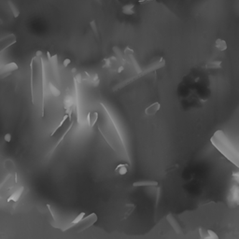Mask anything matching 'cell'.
I'll return each mask as SVG.
<instances>
[{
	"label": "cell",
	"mask_w": 239,
	"mask_h": 239,
	"mask_svg": "<svg viewBox=\"0 0 239 239\" xmlns=\"http://www.w3.org/2000/svg\"><path fill=\"white\" fill-rule=\"evenodd\" d=\"M73 125H74V122H73V121H71V122H70V124H69V126L67 127V129L66 130V132L64 133V134H63V135H62V137H60V138L58 139V141L56 142V144H55V146L53 147V149L51 150V152L49 153V155H50V156H51V155H53V152H54L55 150H57V148H58V147L60 146V144H61V143H62V142H63L64 140H65L66 137V135H67V134H68V133L70 132V130L72 129Z\"/></svg>",
	"instance_id": "8"
},
{
	"label": "cell",
	"mask_w": 239,
	"mask_h": 239,
	"mask_svg": "<svg viewBox=\"0 0 239 239\" xmlns=\"http://www.w3.org/2000/svg\"><path fill=\"white\" fill-rule=\"evenodd\" d=\"M125 208H126V211H125V216L123 219H126V218H128L131 214L133 213V211L135 209V205L134 204H128V205H126L125 206Z\"/></svg>",
	"instance_id": "25"
},
{
	"label": "cell",
	"mask_w": 239,
	"mask_h": 239,
	"mask_svg": "<svg viewBox=\"0 0 239 239\" xmlns=\"http://www.w3.org/2000/svg\"><path fill=\"white\" fill-rule=\"evenodd\" d=\"M90 25H91V28L93 29L94 35L97 37V36H98V32H97V26H96V25H95V22H94V21L91 22V23H90Z\"/></svg>",
	"instance_id": "28"
},
{
	"label": "cell",
	"mask_w": 239,
	"mask_h": 239,
	"mask_svg": "<svg viewBox=\"0 0 239 239\" xmlns=\"http://www.w3.org/2000/svg\"><path fill=\"white\" fill-rule=\"evenodd\" d=\"M23 190H25V188H23V187H21V188H20L19 190L15 191V192L10 196V198L8 199V202H10V201L17 202L19 199H20V197H21V195L23 194Z\"/></svg>",
	"instance_id": "18"
},
{
	"label": "cell",
	"mask_w": 239,
	"mask_h": 239,
	"mask_svg": "<svg viewBox=\"0 0 239 239\" xmlns=\"http://www.w3.org/2000/svg\"><path fill=\"white\" fill-rule=\"evenodd\" d=\"M64 109L65 110L68 111L70 109H74V96L71 94H66L64 98Z\"/></svg>",
	"instance_id": "12"
},
{
	"label": "cell",
	"mask_w": 239,
	"mask_h": 239,
	"mask_svg": "<svg viewBox=\"0 0 239 239\" xmlns=\"http://www.w3.org/2000/svg\"><path fill=\"white\" fill-rule=\"evenodd\" d=\"M202 239H219V236L213 230L206 231V234H203Z\"/></svg>",
	"instance_id": "22"
},
{
	"label": "cell",
	"mask_w": 239,
	"mask_h": 239,
	"mask_svg": "<svg viewBox=\"0 0 239 239\" xmlns=\"http://www.w3.org/2000/svg\"><path fill=\"white\" fill-rule=\"evenodd\" d=\"M16 41H17V39H16L15 35L13 34H10L9 36H7V37L3 38L2 39H0V51H2L5 49H7V48L13 45L14 43H16Z\"/></svg>",
	"instance_id": "7"
},
{
	"label": "cell",
	"mask_w": 239,
	"mask_h": 239,
	"mask_svg": "<svg viewBox=\"0 0 239 239\" xmlns=\"http://www.w3.org/2000/svg\"><path fill=\"white\" fill-rule=\"evenodd\" d=\"M47 208H48V209H49L50 213H51V217H53V221H56V218H55V216H54V213H53V209H51V206H50V205H47Z\"/></svg>",
	"instance_id": "29"
},
{
	"label": "cell",
	"mask_w": 239,
	"mask_h": 239,
	"mask_svg": "<svg viewBox=\"0 0 239 239\" xmlns=\"http://www.w3.org/2000/svg\"><path fill=\"white\" fill-rule=\"evenodd\" d=\"M101 109V114L99 113V117L96 122L97 129L101 134L103 138L109 146V148L116 153L119 157L123 159L127 164L131 165V158L129 151L127 150L124 138H123L122 132L118 127L113 116L107 109L105 104L99 103Z\"/></svg>",
	"instance_id": "1"
},
{
	"label": "cell",
	"mask_w": 239,
	"mask_h": 239,
	"mask_svg": "<svg viewBox=\"0 0 239 239\" xmlns=\"http://www.w3.org/2000/svg\"><path fill=\"white\" fill-rule=\"evenodd\" d=\"M74 81V89H75V93H74V110L76 113V120H77V122L79 123V125H83V119L81 117V102H79V83Z\"/></svg>",
	"instance_id": "4"
},
{
	"label": "cell",
	"mask_w": 239,
	"mask_h": 239,
	"mask_svg": "<svg viewBox=\"0 0 239 239\" xmlns=\"http://www.w3.org/2000/svg\"><path fill=\"white\" fill-rule=\"evenodd\" d=\"M210 142L212 143L215 149L220 151V153L232 163L236 167L239 166V152L238 150L233 145L230 139L227 137L222 130H218L210 138Z\"/></svg>",
	"instance_id": "2"
},
{
	"label": "cell",
	"mask_w": 239,
	"mask_h": 239,
	"mask_svg": "<svg viewBox=\"0 0 239 239\" xmlns=\"http://www.w3.org/2000/svg\"><path fill=\"white\" fill-rule=\"evenodd\" d=\"M158 181L155 180H139L133 183V187H157Z\"/></svg>",
	"instance_id": "14"
},
{
	"label": "cell",
	"mask_w": 239,
	"mask_h": 239,
	"mask_svg": "<svg viewBox=\"0 0 239 239\" xmlns=\"http://www.w3.org/2000/svg\"><path fill=\"white\" fill-rule=\"evenodd\" d=\"M73 110H74V109H70V110H68V111H67V112H66V114L65 116L63 117V119L61 120V122H60L58 123V124L56 125V127H55V128L53 129V132L51 133L50 137H53V135H54L55 134H56V132H57V131H58V130H59L60 128H61V127H62V126H63L64 124H65V122H66L67 121V119H69V117H72V113H73Z\"/></svg>",
	"instance_id": "10"
},
{
	"label": "cell",
	"mask_w": 239,
	"mask_h": 239,
	"mask_svg": "<svg viewBox=\"0 0 239 239\" xmlns=\"http://www.w3.org/2000/svg\"><path fill=\"white\" fill-rule=\"evenodd\" d=\"M97 220H98V218L95 213H91L89 216H87L86 218H83L82 220L76 225V226H78V233H81L83 231L90 228V227H92L95 222L97 221Z\"/></svg>",
	"instance_id": "5"
},
{
	"label": "cell",
	"mask_w": 239,
	"mask_h": 239,
	"mask_svg": "<svg viewBox=\"0 0 239 239\" xmlns=\"http://www.w3.org/2000/svg\"><path fill=\"white\" fill-rule=\"evenodd\" d=\"M47 56H48V59H49V62L51 64V69H53V73L54 75V78L56 79V81L58 83H60V74H59V67H58V56L57 54H54V55H51L50 54V53L48 51L47 53Z\"/></svg>",
	"instance_id": "6"
},
{
	"label": "cell",
	"mask_w": 239,
	"mask_h": 239,
	"mask_svg": "<svg viewBox=\"0 0 239 239\" xmlns=\"http://www.w3.org/2000/svg\"><path fill=\"white\" fill-rule=\"evenodd\" d=\"M130 165L127 164V163H124V164H120L116 166V168H115V173H117L120 176H124V175L127 174L128 172V167Z\"/></svg>",
	"instance_id": "17"
},
{
	"label": "cell",
	"mask_w": 239,
	"mask_h": 239,
	"mask_svg": "<svg viewBox=\"0 0 239 239\" xmlns=\"http://www.w3.org/2000/svg\"><path fill=\"white\" fill-rule=\"evenodd\" d=\"M165 66V59L163 58V57L159 58V59L156 60L155 62L151 63L150 66H149L146 69H142V70L140 71V72L137 73V75H135L134 77L130 78V79H125L124 81H122V82H120L119 84H117L116 86L114 87V88H113V91L116 92V91H118V90H121V89L123 88V87L129 85L130 83L134 82L135 81H137V79H140V78H142V77H144V76H146L147 74H149V73L154 72V71H156V70H158V69L162 68V67H164Z\"/></svg>",
	"instance_id": "3"
},
{
	"label": "cell",
	"mask_w": 239,
	"mask_h": 239,
	"mask_svg": "<svg viewBox=\"0 0 239 239\" xmlns=\"http://www.w3.org/2000/svg\"><path fill=\"white\" fill-rule=\"evenodd\" d=\"M18 69V66L16 63H9L3 66V68L1 70V74H4V73H7V75H9L10 72H12V71H15Z\"/></svg>",
	"instance_id": "16"
},
{
	"label": "cell",
	"mask_w": 239,
	"mask_h": 239,
	"mask_svg": "<svg viewBox=\"0 0 239 239\" xmlns=\"http://www.w3.org/2000/svg\"><path fill=\"white\" fill-rule=\"evenodd\" d=\"M36 56H38V57H41L42 56V53L40 51H37V54H36Z\"/></svg>",
	"instance_id": "32"
},
{
	"label": "cell",
	"mask_w": 239,
	"mask_h": 239,
	"mask_svg": "<svg viewBox=\"0 0 239 239\" xmlns=\"http://www.w3.org/2000/svg\"><path fill=\"white\" fill-rule=\"evenodd\" d=\"M88 83H90L91 85H93L94 87H97L99 85V82H100V81H99V77H98V75L97 74H94L93 76H90V79H88V81H87Z\"/></svg>",
	"instance_id": "24"
},
{
	"label": "cell",
	"mask_w": 239,
	"mask_h": 239,
	"mask_svg": "<svg viewBox=\"0 0 239 239\" xmlns=\"http://www.w3.org/2000/svg\"><path fill=\"white\" fill-rule=\"evenodd\" d=\"M161 109V104L159 102H154L145 109V114L147 116H154Z\"/></svg>",
	"instance_id": "9"
},
{
	"label": "cell",
	"mask_w": 239,
	"mask_h": 239,
	"mask_svg": "<svg viewBox=\"0 0 239 239\" xmlns=\"http://www.w3.org/2000/svg\"><path fill=\"white\" fill-rule=\"evenodd\" d=\"M135 5L134 4H128V5H125L123 6L122 10V12L125 15H133L135 13Z\"/></svg>",
	"instance_id": "20"
},
{
	"label": "cell",
	"mask_w": 239,
	"mask_h": 239,
	"mask_svg": "<svg viewBox=\"0 0 239 239\" xmlns=\"http://www.w3.org/2000/svg\"><path fill=\"white\" fill-rule=\"evenodd\" d=\"M70 63H71V60L67 58V59H65V60H64L63 65H64V66H65V67H67V66H68L70 65Z\"/></svg>",
	"instance_id": "30"
},
{
	"label": "cell",
	"mask_w": 239,
	"mask_h": 239,
	"mask_svg": "<svg viewBox=\"0 0 239 239\" xmlns=\"http://www.w3.org/2000/svg\"><path fill=\"white\" fill-rule=\"evenodd\" d=\"M238 176H239V173H233V177L234 178H236V180H238Z\"/></svg>",
	"instance_id": "33"
},
{
	"label": "cell",
	"mask_w": 239,
	"mask_h": 239,
	"mask_svg": "<svg viewBox=\"0 0 239 239\" xmlns=\"http://www.w3.org/2000/svg\"><path fill=\"white\" fill-rule=\"evenodd\" d=\"M98 117H99V112H97V111H90L88 115H87V122H88L89 127L91 129L94 128L95 124H96Z\"/></svg>",
	"instance_id": "11"
},
{
	"label": "cell",
	"mask_w": 239,
	"mask_h": 239,
	"mask_svg": "<svg viewBox=\"0 0 239 239\" xmlns=\"http://www.w3.org/2000/svg\"><path fill=\"white\" fill-rule=\"evenodd\" d=\"M215 47H216L220 51H224L227 50V48H228L226 41L223 40V39H221V38L217 39L216 42H215Z\"/></svg>",
	"instance_id": "19"
},
{
	"label": "cell",
	"mask_w": 239,
	"mask_h": 239,
	"mask_svg": "<svg viewBox=\"0 0 239 239\" xmlns=\"http://www.w3.org/2000/svg\"><path fill=\"white\" fill-rule=\"evenodd\" d=\"M166 220L168 221L169 224L172 226V228L175 230V232H177L178 234L181 233V229H180V225L178 223V221H176V219L174 218L173 215L169 214L168 216L166 217Z\"/></svg>",
	"instance_id": "15"
},
{
	"label": "cell",
	"mask_w": 239,
	"mask_h": 239,
	"mask_svg": "<svg viewBox=\"0 0 239 239\" xmlns=\"http://www.w3.org/2000/svg\"><path fill=\"white\" fill-rule=\"evenodd\" d=\"M222 65L221 61H219V60H215V61H211L209 63L206 64V68H210V69H217V68H221Z\"/></svg>",
	"instance_id": "21"
},
{
	"label": "cell",
	"mask_w": 239,
	"mask_h": 239,
	"mask_svg": "<svg viewBox=\"0 0 239 239\" xmlns=\"http://www.w3.org/2000/svg\"><path fill=\"white\" fill-rule=\"evenodd\" d=\"M84 217H85V212H83V211H82V212L79 213V214L78 215V216L76 217V218L74 219V220L70 222L69 224H67L66 227H64V228H61V230L63 231V232H66V231L71 229V228H72V227H74V226L77 225V224L79 223V222L81 221L82 220V219L84 218Z\"/></svg>",
	"instance_id": "13"
},
{
	"label": "cell",
	"mask_w": 239,
	"mask_h": 239,
	"mask_svg": "<svg viewBox=\"0 0 239 239\" xmlns=\"http://www.w3.org/2000/svg\"><path fill=\"white\" fill-rule=\"evenodd\" d=\"M49 89H50V92L51 93V94H53L54 97H59L60 95H61V91H60L55 85H53V82H49Z\"/></svg>",
	"instance_id": "23"
},
{
	"label": "cell",
	"mask_w": 239,
	"mask_h": 239,
	"mask_svg": "<svg viewBox=\"0 0 239 239\" xmlns=\"http://www.w3.org/2000/svg\"><path fill=\"white\" fill-rule=\"evenodd\" d=\"M231 193H232L233 199L237 202V200H238V188H237V186L233 187V189L231 190Z\"/></svg>",
	"instance_id": "27"
},
{
	"label": "cell",
	"mask_w": 239,
	"mask_h": 239,
	"mask_svg": "<svg viewBox=\"0 0 239 239\" xmlns=\"http://www.w3.org/2000/svg\"><path fill=\"white\" fill-rule=\"evenodd\" d=\"M9 6H10V10L12 11V13H13V16L15 18H17L18 16L20 15V11H19V10L17 9V7H16L14 4L12 3V2H10V1H9Z\"/></svg>",
	"instance_id": "26"
},
{
	"label": "cell",
	"mask_w": 239,
	"mask_h": 239,
	"mask_svg": "<svg viewBox=\"0 0 239 239\" xmlns=\"http://www.w3.org/2000/svg\"><path fill=\"white\" fill-rule=\"evenodd\" d=\"M0 198H1V197H0Z\"/></svg>",
	"instance_id": "34"
},
{
	"label": "cell",
	"mask_w": 239,
	"mask_h": 239,
	"mask_svg": "<svg viewBox=\"0 0 239 239\" xmlns=\"http://www.w3.org/2000/svg\"><path fill=\"white\" fill-rule=\"evenodd\" d=\"M5 140H6L7 142H10V141H11V135H10V134H7V135H5Z\"/></svg>",
	"instance_id": "31"
}]
</instances>
